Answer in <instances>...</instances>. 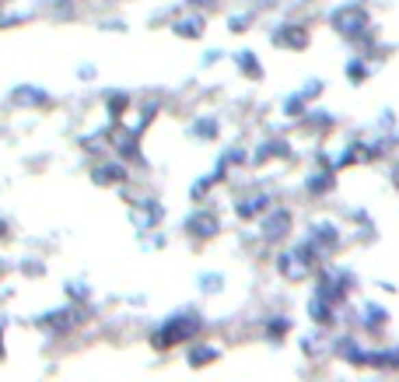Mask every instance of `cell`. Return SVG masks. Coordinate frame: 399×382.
Instances as JSON below:
<instances>
[{"label":"cell","mask_w":399,"mask_h":382,"mask_svg":"<svg viewBox=\"0 0 399 382\" xmlns=\"http://www.w3.org/2000/svg\"><path fill=\"white\" fill-rule=\"evenodd\" d=\"M77 322H81V312L77 309H60V312L42 316V327H49L53 333H70Z\"/></svg>","instance_id":"obj_2"},{"label":"cell","mask_w":399,"mask_h":382,"mask_svg":"<svg viewBox=\"0 0 399 382\" xmlns=\"http://www.w3.org/2000/svg\"><path fill=\"white\" fill-rule=\"evenodd\" d=\"M214 355H218L214 347H196V351H190V365H207Z\"/></svg>","instance_id":"obj_8"},{"label":"cell","mask_w":399,"mask_h":382,"mask_svg":"<svg viewBox=\"0 0 399 382\" xmlns=\"http://www.w3.org/2000/svg\"><path fill=\"white\" fill-rule=\"evenodd\" d=\"M196 327H200V319L196 316H175V319H168L165 327L158 330V337H155V344L158 347H172L175 340H186V337H193L196 333Z\"/></svg>","instance_id":"obj_1"},{"label":"cell","mask_w":399,"mask_h":382,"mask_svg":"<svg viewBox=\"0 0 399 382\" xmlns=\"http://www.w3.org/2000/svg\"><path fill=\"white\" fill-rule=\"evenodd\" d=\"M203 32V21L200 18H182V21H175V36H200Z\"/></svg>","instance_id":"obj_7"},{"label":"cell","mask_w":399,"mask_h":382,"mask_svg":"<svg viewBox=\"0 0 399 382\" xmlns=\"http://www.w3.org/2000/svg\"><path fill=\"white\" fill-rule=\"evenodd\" d=\"M109 105H112V116H123V112H127V105H130V99L127 95H112Z\"/></svg>","instance_id":"obj_10"},{"label":"cell","mask_w":399,"mask_h":382,"mask_svg":"<svg viewBox=\"0 0 399 382\" xmlns=\"http://www.w3.org/2000/svg\"><path fill=\"white\" fill-rule=\"evenodd\" d=\"M263 231H266V239H277V235H284V231H287V214H284V211L270 214L266 225H263Z\"/></svg>","instance_id":"obj_3"},{"label":"cell","mask_w":399,"mask_h":382,"mask_svg":"<svg viewBox=\"0 0 399 382\" xmlns=\"http://www.w3.org/2000/svg\"><path fill=\"white\" fill-rule=\"evenodd\" d=\"M0 231H4V221H0Z\"/></svg>","instance_id":"obj_12"},{"label":"cell","mask_w":399,"mask_h":382,"mask_svg":"<svg viewBox=\"0 0 399 382\" xmlns=\"http://www.w3.org/2000/svg\"><path fill=\"white\" fill-rule=\"evenodd\" d=\"M263 203H266V196H259V200H242V203H238V214H242V218H253V214L263 207Z\"/></svg>","instance_id":"obj_9"},{"label":"cell","mask_w":399,"mask_h":382,"mask_svg":"<svg viewBox=\"0 0 399 382\" xmlns=\"http://www.w3.org/2000/svg\"><path fill=\"white\" fill-rule=\"evenodd\" d=\"M190 4H214V0H190Z\"/></svg>","instance_id":"obj_11"},{"label":"cell","mask_w":399,"mask_h":382,"mask_svg":"<svg viewBox=\"0 0 399 382\" xmlns=\"http://www.w3.org/2000/svg\"><path fill=\"white\" fill-rule=\"evenodd\" d=\"M14 102H25V105H46L49 95H46V92H36V88H18V92H14Z\"/></svg>","instance_id":"obj_5"},{"label":"cell","mask_w":399,"mask_h":382,"mask_svg":"<svg viewBox=\"0 0 399 382\" xmlns=\"http://www.w3.org/2000/svg\"><path fill=\"white\" fill-rule=\"evenodd\" d=\"M0 355H4V347H0Z\"/></svg>","instance_id":"obj_13"},{"label":"cell","mask_w":399,"mask_h":382,"mask_svg":"<svg viewBox=\"0 0 399 382\" xmlns=\"http://www.w3.org/2000/svg\"><path fill=\"white\" fill-rule=\"evenodd\" d=\"M190 231H196V235H214V231H218V221H214L210 214H196V218H190Z\"/></svg>","instance_id":"obj_6"},{"label":"cell","mask_w":399,"mask_h":382,"mask_svg":"<svg viewBox=\"0 0 399 382\" xmlns=\"http://www.w3.org/2000/svg\"><path fill=\"white\" fill-rule=\"evenodd\" d=\"M123 175H127V172H123L119 165H109V168H105V165H99L95 172H91V179H95V183H102V186H105V183H119Z\"/></svg>","instance_id":"obj_4"}]
</instances>
